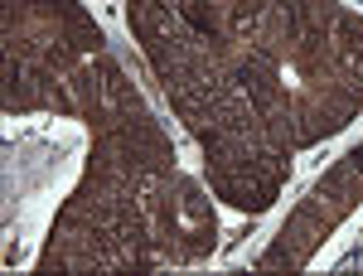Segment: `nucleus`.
<instances>
[{"mask_svg": "<svg viewBox=\"0 0 363 276\" xmlns=\"http://www.w3.org/2000/svg\"><path fill=\"white\" fill-rule=\"evenodd\" d=\"M5 54H20L44 73H68L83 58L107 54V34L78 0H5L0 20Z\"/></svg>", "mask_w": 363, "mask_h": 276, "instance_id": "obj_1", "label": "nucleus"}, {"mask_svg": "<svg viewBox=\"0 0 363 276\" xmlns=\"http://www.w3.org/2000/svg\"><path fill=\"white\" fill-rule=\"evenodd\" d=\"M359 204H363V170L344 155V160H335V165L310 184L306 199L291 209L286 228L277 233V243L262 252L257 267H262V272H306L310 257L320 252V243H325Z\"/></svg>", "mask_w": 363, "mask_h": 276, "instance_id": "obj_2", "label": "nucleus"}, {"mask_svg": "<svg viewBox=\"0 0 363 276\" xmlns=\"http://www.w3.org/2000/svg\"><path fill=\"white\" fill-rule=\"evenodd\" d=\"M208 184L169 170L155 189L145 194V214H150V233H155V252L160 267H184V262H203L218 248V214Z\"/></svg>", "mask_w": 363, "mask_h": 276, "instance_id": "obj_3", "label": "nucleus"}, {"mask_svg": "<svg viewBox=\"0 0 363 276\" xmlns=\"http://www.w3.org/2000/svg\"><path fill=\"white\" fill-rule=\"evenodd\" d=\"M199 145H203V165H208L203 170L208 189L242 214H267L291 180V155L277 150L267 136H208Z\"/></svg>", "mask_w": 363, "mask_h": 276, "instance_id": "obj_4", "label": "nucleus"}, {"mask_svg": "<svg viewBox=\"0 0 363 276\" xmlns=\"http://www.w3.org/2000/svg\"><path fill=\"white\" fill-rule=\"evenodd\" d=\"M58 116H78L92 131H116V126H131L140 116H150L140 87L126 78V68L116 63L112 54L83 58L78 68L58 73L54 87H49V107Z\"/></svg>", "mask_w": 363, "mask_h": 276, "instance_id": "obj_5", "label": "nucleus"}, {"mask_svg": "<svg viewBox=\"0 0 363 276\" xmlns=\"http://www.w3.org/2000/svg\"><path fill=\"white\" fill-rule=\"evenodd\" d=\"M169 170H179L169 131L155 116H140L131 126H116V131H92L83 175H97V180L116 184L121 194H150Z\"/></svg>", "mask_w": 363, "mask_h": 276, "instance_id": "obj_6", "label": "nucleus"}, {"mask_svg": "<svg viewBox=\"0 0 363 276\" xmlns=\"http://www.w3.org/2000/svg\"><path fill=\"white\" fill-rule=\"evenodd\" d=\"M267 0H179L184 20L213 44H247V29Z\"/></svg>", "mask_w": 363, "mask_h": 276, "instance_id": "obj_7", "label": "nucleus"}, {"mask_svg": "<svg viewBox=\"0 0 363 276\" xmlns=\"http://www.w3.org/2000/svg\"><path fill=\"white\" fill-rule=\"evenodd\" d=\"M49 87H54V73L25 63L20 54H0V107L10 111H44L49 107Z\"/></svg>", "mask_w": 363, "mask_h": 276, "instance_id": "obj_8", "label": "nucleus"}, {"mask_svg": "<svg viewBox=\"0 0 363 276\" xmlns=\"http://www.w3.org/2000/svg\"><path fill=\"white\" fill-rule=\"evenodd\" d=\"M335 58L344 78H359L363 83V15L359 10H344V20L335 29Z\"/></svg>", "mask_w": 363, "mask_h": 276, "instance_id": "obj_9", "label": "nucleus"}, {"mask_svg": "<svg viewBox=\"0 0 363 276\" xmlns=\"http://www.w3.org/2000/svg\"><path fill=\"white\" fill-rule=\"evenodd\" d=\"M349 160H354V165L363 170V140H359V145H354V150H349Z\"/></svg>", "mask_w": 363, "mask_h": 276, "instance_id": "obj_10", "label": "nucleus"}]
</instances>
